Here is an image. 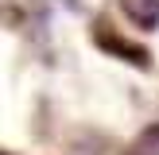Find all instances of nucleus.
<instances>
[{
    "label": "nucleus",
    "instance_id": "f257e3e1",
    "mask_svg": "<svg viewBox=\"0 0 159 155\" xmlns=\"http://www.w3.org/2000/svg\"><path fill=\"white\" fill-rule=\"evenodd\" d=\"M120 12L140 31H155L159 27V0H120Z\"/></svg>",
    "mask_w": 159,
    "mask_h": 155
},
{
    "label": "nucleus",
    "instance_id": "f03ea898",
    "mask_svg": "<svg viewBox=\"0 0 159 155\" xmlns=\"http://www.w3.org/2000/svg\"><path fill=\"white\" fill-rule=\"evenodd\" d=\"M120 155H159V124H152V128H144L136 140H132L128 147H124Z\"/></svg>",
    "mask_w": 159,
    "mask_h": 155
}]
</instances>
